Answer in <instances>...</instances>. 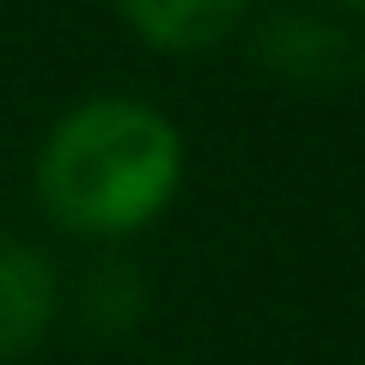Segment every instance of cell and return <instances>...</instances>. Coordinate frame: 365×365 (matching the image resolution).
<instances>
[{
	"instance_id": "3957f363",
	"label": "cell",
	"mask_w": 365,
	"mask_h": 365,
	"mask_svg": "<svg viewBox=\"0 0 365 365\" xmlns=\"http://www.w3.org/2000/svg\"><path fill=\"white\" fill-rule=\"evenodd\" d=\"M61 317V274L25 237H0V365H19L49 341Z\"/></svg>"
},
{
	"instance_id": "7a4b0ae2",
	"label": "cell",
	"mask_w": 365,
	"mask_h": 365,
	"mask_svg": "<svg viewBox=\"0 0 365 365\" xmlns=\"http://www.w3.org/2000/svg\"><path fill=\"white\" fill-rule=\"evenodd\" d=\"M250 55L280 86L299 91H335L359 73V43L323 6H274L250 25Z\"/></svg>"
},
{
	"instance_id": "277c9868",
	"label": "cell",
	"mask_w": 365,
	"mask_h": 365,
	"mask_svg": "<svg viewBox=\"0 0 365 365\" xmlns=\"http://www.w3.org/2000/svg\"><path fill=\"white\" fill-rule=\"evenodd\" d=\"M256 0H116L128 31L158 55H201L220 49L232 31L250 25Z\"/></svg>"
},
{
	"instance_id": "6da1fadb",
	"label": "cell",
	"mask_w": 365,
	"mask_h": 365,
	"mask_svg": "<svg viewBox=\"0 0 365 365\" xmlns=\"http://www.w3.org/2000/svg\"><path fill=\"white\" fill-rule=\"evenodd\" d=\"M182 189V134L140 98H86L37 146V207L91 244L134 237Z\"/></svg>"
},
{
	"instance_id": "5b68a950",
	"label": "cell",
	"mask_w": 365,
	"mask_h": 365,
	"mask_svg": "<svg viewBox=\"0 0 365 365\" xmlns=\"http://www.w3.org/2000/svg\"><path fill=\"white\" fill-rule=\"evenodd\" d=\"M140 311H146V292H140L134 262L104 256L98 268L86 274V287H79V317H86V329H98V335H122V329H134Z\"/></svg>"
},
{
	"instance_id": "8992f818",
	"label": "cell",
	"mask_w": 365,
	"mask_h": 365,
	"mask_svg": "<svg viewBox=\"0 0 365 365\" xmlns=\"http://www.w3.org/2000/svg\"><path fill=\"white\" fill-rule=\"evenodd\" d=\"M335 6H341L347 19H365V0H335Z\"/></svg>"
}]
</instances>
